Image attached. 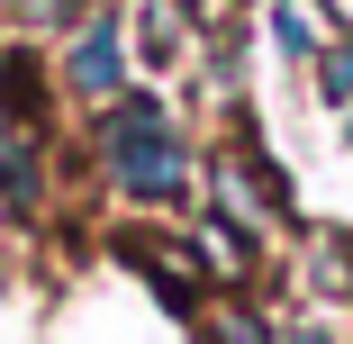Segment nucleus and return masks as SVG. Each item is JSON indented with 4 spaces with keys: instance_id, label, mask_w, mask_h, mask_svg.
<instances>
[{
    "instance_id": "1",
    "label": "nucleus",
    "mask_w": 353,
    "mask_h": 344,
    "mask_svg": "<svg viewBox=\"0 0 353 344\" xmlns=\"http://www.w3.org/2000/svg\"><path fill=\"white\" fill-rule=\"evenodd\" d=\"M100 154H109V181L127 199H145V209L190 190V154H181V127H172L163 100H118L100 118Z\"/></svg>"
},
{
    "instance_id": "3",
    "label": "nucleus",
    "mask_w": 353,
    "mask_h": 344,
    "mask_svg": "<svg viewBox=\"0 0 353 344\" xmlns=\"http://www.w3.org/2000/svg\"><path fill=\"white\" fill-rule=\"evenodd\" d=\"M63 82H73L82 100H118V82H127V45H118L109 19H91V28L73 37V54H63Z\"/></svg>"
},
{
    "instance_id": "7",
    "label": "nucleus",
    "mask_w": 353,
    "mask_h": 344,
    "mask_svg": "<svg viewBox=\"0 0 353 344\" xmlns=\"http://www.w3.org/2000/svg\"><path fill=\"white\" fill-rule=\"evenodd\" d=\"M317 281L326 290H353V236H317Z\"/></svg>"
},
{
    "instance_id": "5",
    "label": "nucleus",
    "mask_w": 353,
    "mask_h": 344,
    "mask_svg": "<svg viewBox=\"0 0 353 344\" xmlns=\"http://www.w3.org/2000/svg\"><path fill=\"white\" fill-rule=\"evenodd\" d=\"M317 91H326L335 109H353V37H326V45H317Z\"/></svg>"
},
{
    "instance_id": "6",
    "label": "nucleus",
    "mask_w": 353,
    "mask_h": 344,
    "mask_svg": "<svg viewBox=\"0 0 353 344\" xmlns=\"http://www.w3.org/2000/svg\"><path fill=\"white\" fill-rule=\"evenodd\" d=\"M199 344H272V326H263L254 308H218V317L199 326Z\"/></svg>"
},
{
    "instance_id": "2",
    "label": "nucleus",
    "mask_w": 353,
    "mask_h": 344,
    "mask_svg": "<svg viewBox=\"0 0 353 344\" xmlns=\"http://www.w3.org/2000/svg\"><path fill=\"white\" fill-rule=\"evenodd\" d=\"M136 272H145V281L163 290V308H199V281H208V263L190 254V245H172V236H127L118 245Z\"/></svg>"
},
{
    "instance_id": "8",
    "label": "nucleus",
    "mask_w": 353,
    "mask_h": 344,
    "mask_svg": "<svg viewBox=\"0 0 353 344\" xmlns=\"http://www.w3.org/2000/svg\"><path fill=\"white\" fill-rule=\"evenodd\" d=\"M136 54H145V63H172L181 45H172V19L163 10H145V19H136Z\"/></svg>"
},
{
    "instance_id": "9",
    "label": "nucleus",
    "mask_w": 353,
    "mask_h": 344,
    "mask_svg": "<svg viewBox=\"0 0 353 344\" xmlns=\"http://www.w3.org/2000/svg\"><path fill=\"white\" fill-rule=\"evenodd\" d=\"M272 344H335V335H326V326H281Z\"/></svg>"
},
{
    "instance_id": "4",
    "label": "nucleus",
    "mask_w": 353,
    "mask_h": 344,
    "mask_svg": "<svg viewBox=\"0 0 353 344\" xmlns=\"http://www.w3.org/2000/svg\"><path fill=\"white\" fill-rule=\"evenodd\" d=\"M272 45H281V54H317V45H326L308 0H281V10H272Z\"/></svg>"
}]
</instances>
